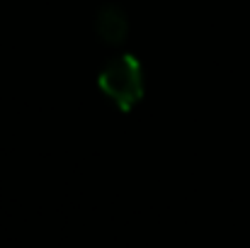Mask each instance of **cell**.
I'll list each match as a JSON object with an SVG mask.
<instances>
[{
  "mask_svg": "<svg viewBox=\"0 0 250 248\" xmlns=\"http://www.w3.org/2000/svg\"><path fill=\"white\" fill-rule=\"evenodd\" d=\"M97 85L109 100H114L119 110L129 112L144 97V68L136 56L119 54L102 66Z\"/></svg>",
  "mask_w": 250,
  "mask_h": 248,
  "instance_id": "1",
  "label": "cell"
},
{
  "mask_svg": "<svg viewBox=\"0 0 250 248\" xmlns=\"http://www.w3.org/2000/svg\"><path fill=\"white\" fill-rule=\"evenodd\" d=\"M95 32H97V37L104 44L119 46L126 39V34H129V17H126V12L119 5H102L97 10V17H95Z\"/></svg>",
  "mask_w": 250,
  "mask_h": 248,
  "instance_id": "2",
  "label": "cell"
}]
</instances>
